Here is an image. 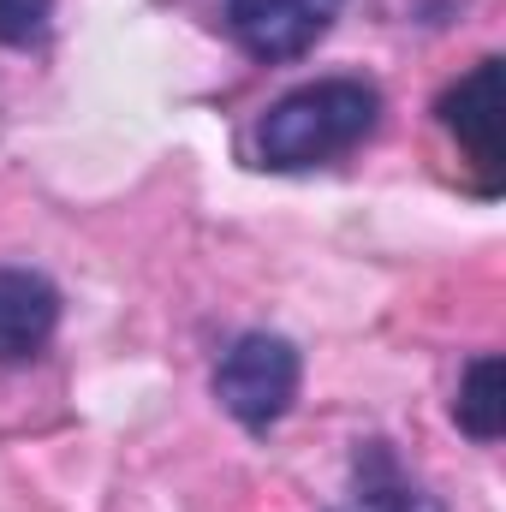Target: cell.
<instances>
[{"mask_svg": "<svg viewBox=\"0 0 506 512\" xmlns=\"http://www.w3.org/2000/svg\"><path fill=\"white\" fill-rule=\"evenodd\" d=\"M60 328V286L36 268H0V364H30Z\"/></svg>", "mask_w": 506, "mask_h": 512, "instance_id": "5", "label": "cell"}, {"mask_svg": "<svg viewBox=\"0 0 506 512\" xmlns=\"http://www.w3.org/2000/svg\"><path fill=\"white\" fill-rule=\"evenodd\" d=\"M381 126V90L364 78H316L286 90L262 126H256V155L274 173H304L322 161L352 155L364 137H376Z\"/></svg>", "mask_w": 506, "mask_h": 512, "instance_id": "1", "label": "cell"}, {"mask_svg": "<svg viewBox=\"0 0 506 512\" xmlns=\"http://www.w3.org/2000/svg\"><path fill=\"white\" fill-rule=\"evenodd\" d=\"M453 423L471 441H483V447L506 435V364H501V352L471 358V370L459 376V393H453Z\"/></svg>", "mask_w": 506, "mask_h": 512, "instance_id": "7", "label": "cell"}, {"mask_svg": "<svg viewBox=\"0 0 506 512\" xmlns=\"http://www.w3.org/2000/svg\"><path fill=\"white\" fill-rule=\"evenodd\" d=\"M334 512H447L417 477H405V465L393 459L387 441H358L352 453V483Z\"/></svg>", "mask_w": 506, "mask_h": 512, "instance_id": "6", "label": "cell"}, {"mask_svg": "<svg viewBox=\"0 0 506 512\" xmlns=\"http://www.w3.org/2000/svg\"><path fill=\"white\" fill-rule=\"evenodd\" d=\"M435 114H441L447 137L477 161L483 191H501V167H506V149H501V60L489 54V60H477L459 84H447L441 102H435Z\"/></svg>", "mask_w": 506, "mask_h": 512, "instance_id": "4", "label": "cell"}, {"mask_svg": "<svg viewBox=\"0 0 506 512\" xmlns=\"http://www.w3.org/2000/svg\"><path fill=\"white\" fill-rule=\"evenodd\" d=\"M54 30V0H0V42L6 48H42Z\"/></svg>", "mask_w": 506, "mask_h": 512, "instance_id": "8", "label": "cell"}, {"mask_svg": "<svg viewBox=\"0 0 506 512\" xmlns=\"http://www.w3.org/2000/svg\"><path fill=\"white\" fill-rule=\"evenodd\" d=\"M298 376H304L298 346L286 334L251 328V334H239L221 352V364H215V399H221V411L233 423H245L251 435H262V429H274L292 411Z\"/></svg>", "mask_w": 506, "mask_h": 512, "instance_id": "2", "label": "cell"}, {"mask_svg": "<svg viewBox=\"0 0 506 512\" xmlns=\"http://www.w3.org/2000/svg\"><path fill=\"white\" fill-rule=\"evenodd\" d=\"M340 6L346 0H221V18H227V36L251 60L280 66V60L310 54L340 18Z\"/></svg>", "mask_w": 506, "mask_h": 512, "instance_id": "3", "label": "cell"}]
</instances>
